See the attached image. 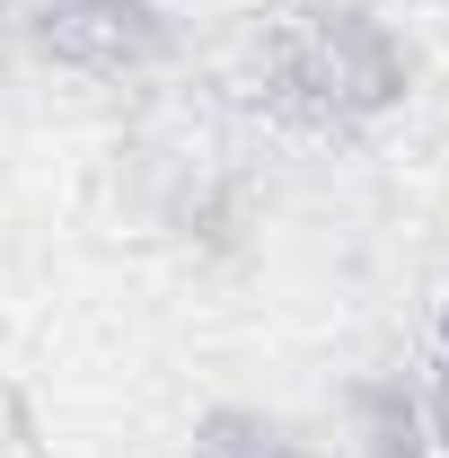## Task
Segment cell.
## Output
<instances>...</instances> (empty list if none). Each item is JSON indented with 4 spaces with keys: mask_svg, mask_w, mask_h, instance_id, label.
Listing matches in <instances>:
<instances>
[{
    "mask_svg": "<svg viewBox=\"0 0 449 458\" xmlns=\"http://www.w3.org/2000/svg\"><path fill=\"white\" fill-rule=\"evenodd\" d=\"M352 432H361V458H441L414 379H361L352 388Z\"/></svg>",
    "mask_w": 449,
    "mask_h": 458,
    "instance_id": "obj_3",
    "label": "cell"
},
{
    "mask_svg": "<svg viewBox=\"0 0 449 458\" xmlns=\"http://www.w3.org/2000/svg\"><path fill=\"white\" fill-rule=\"evenodd\" d=\"M441 379H449V318H441Z\"/></svg>",
    "mask_w": 449,
    "mask_h": 458,
    "instance_id": "obj_6",
    "label": "cell"
},
{
    "mask_svg": "<svg viewBox=\"0 0 449 458\" xmlns=\"http://www.w3.org/2000/svg\"><path fill=\"white\" fill-rule=\"evenodd\" d=\"M18 36L80 80H150L176 54L168 0H18Z\"/></svg>",
    "mask_w": 449,
    "mask_h": 458,
    "instance_id": "obj_2",
    "label": "cell"
},
{
    "mask_svg": "<svg viewBox=\"0 0 449 458\" xmlns=\"http://www.w3.org/2000/svg\"><path fill=\"white\" fill-rule=\"evenodd\" d=\"M194 450L203 458H309L282 423L265 414H247V405H221V414H203V432H194Z\"/></svg>",
    "mask_w": 449,
    "mask_h": 458,
    "instance_id": "obj_4",
    "label": "cell"
},
{
    "mask_svg": "<svg viewBox=\"0 0 449 458\" xmlns=\"http://www.w3.org/2000/svg\"><path fill=\"white\" fill-rule=\"evenodd\" d=\"M423 414H432V450L449 458V379L432 370V388H423Z\"/></svg>",
    "mask_w": 449,
    "mask_h": 458,
    "instance_id": "obj_5",
    "label": "cell"
},
{
    "mask_svg": "<svg viewBox=\"0 0 449 458\" xmlns=\"http://www.w3.org/2000/svg\"><path fill=\"white\" fill-rule=\"evenodd\" d=\"M247 80H256V106L274 123L343 141V132L388 123L414 98V45L370 0H309V9H291V18L265 27Z\"/></svg>",
    "mask_w": 449,
    "mask_h": 458,
    "instance_id": "obj_1",
    "label": "cell"
}]
</instances>
